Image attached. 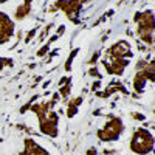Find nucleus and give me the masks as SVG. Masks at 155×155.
Masks as SVG:
<instances>
[{"label":"nucleus","mask_w":155,"mask_h":155,"mask_svg":"<svg viewBox=\"0 0 155 155\" xmlns=\"http://www.w3.org/2000/svg\"><path fill=\"white\" fill-rule=\"evenodd\" d=\"M155 79V62L150 61L149 64L146 61H140L135 68V76H134V90L137 93H143L147 81L153 82Z\"/></svg>","instance_id":"5"},{"label":"nucleus","mask_w":155,"mask_h":155,"mask_svg":"<svg viewBox=\"0 0 155 155\" xmlns=\"http://www.w3.org/2000/svg\"><path fill=\"white\" fill-rule=\"evenodd\" d=\"M16 31V25L8 14H5L3 11H0V45L8 44Z\"/></svg>","instance_id":"8"},{"label":"nucleus","mask_w":155,"mask_h":155,"mask_svg":"<svg viewBox=\"0 0 155 155\" xmlns=\"http://www.w3.org/2000/svg\"><path fill=\"white\" fill-rule=\"evenodd\" d=\"M82 6H84L82 0H56L54 2V8L64 11L68 20L74 23H78V16H79Z\"/></svg>","instance_id":"7"},{"label":"nucleus","mask_w":155,"mask_h":155,"mask_svg":"<svg viewBox=\"0 0 155 155\" xmlns=\"http://www.w3.org/2000/svg\"><path fill=\"white\" fill-rule=\"evenodd\" d=\"M59 98V93H54L53 98L45 102H36L31 106V112L39 120V129L47 137L56 138L59 134V115L54 112L56 101Z\"/></svg>","instance_id":"1"},{"label":"nucleus","mask_w":155,"mask_h":155,"mask_svg":"<svg viewBox=\"0 0 155 155\" xmlns=\"http://www.w3.org/2000/svg\"><path fill=\"white\" fill-rule=\"evenodd\" d=\"M82 101H84L82 96H78V98H73L71 101H68V106H67V116L68 118H73V116L78 113V109H79Z\"/></svg>","instance_id":"11"},{"label":"nucleus","mask_w":155,"mask_h":155,"mask_svg":"<svg viewBox=\"0 0 155 155\" xmlns=\"http://www.w3.org/2000/svg\"><path fill=\"white\" fill-rule=\"evenodd\" d=\"M6 2H9V0H0V5H3V3H6Z\"/></svg>","instance_id":"16"},{"label":"nucleus","mask_w":155,"mask_h":155,"mask_svg":"<svg viewBox=\"0 0 155 155\" xmlns=\"http://www.w3.org/2000/svg\"><path fill=\"white\" fill-rule=\"evenodd\" d=\"M82 2H84V5H85V3H87V2H90V0H82Z\"/></svg>","instance_id":"17"},{"label":"nucleus","mask_w":155,"mask_h":155,"mask_svg":"<svg viewBox=\"0 0 155 155\" xmlns=\"http://www.w3.org/2000/svg\"><path fill=\"white\" fill-rule=\"evenodd\" d=\"M31 3H33V0H23V3H20L16 8L14 19L16 20H23L25 17H27L30 12H31Z\"/></svg>","instance_id":"10"},{"label":"nucleus","mask_w":155,"mask_h":155,"mask_svg":"<svg viewBox=\"0 0 155 155\" xmlns=\"http://www.w3.org/2000/svg\"><path fill=\"white\" fill-rule=\"evenodd\" d=\"M12 64H14V61L12 59H8V58H0V70L5 68V67H12Z\"/></svg>","instance_id":"13"},{"label":"nucleus","mask_w":155,"mask_h":155,"mask_svg":"<svg viewBox=\"0 0 155 155\" xmlns=\"http://www.w3.org/2000/svg\"><path fill=\"white\" fill-rule=\"evenodd\" d=\"M123 132H124V123L121 121V118L112 116V118L96 132V135L101 141L106 143V141H116L123 135Z\"/></svg>","instance_id":"6"},{"label":"nucleus","mask_w":155,"mask_h":155,"mask_svg":"<svg viewBox=\"0 0 155 155\" xmlns=\"http://www.w3.org/2000/svg\"><path fill=\"white\" fill-rule=\"evenodd\" d=\"M34 34H36V28H34V30H31V31L28 33V36H27V37H25V42H27V44H28V42L31 41V37H33Z\"/></svg>","instance_id":"14"},{"label":"nucleus","mask_w":155,"mask_h":155,"mask_svg":"<svg viewBox=\"0 0 155 155\" xmlns=\"http://www.w3.org/2000/svg\"><path fill=\"white\" fill-rule=\"evenodd\" d=\"M19 155H50V152L33 138L23 140V149Z\"/></svg>","instance_id":"9"},{"label":"nucleus","mask_w":155,"mask_h":155,"mask_svg":"<svg viewBox=\"0 0 155 155\" xmlns=\"http://www.w3.org/2000/svg\"><path fill=\"white\" fill-rule=\"evenodd\" d=\"M138 37L147 45H153V11H141L134 16Z\"/></svg>","instance_id":"3"},{"label":"nucleus","mask_w":155,"mask_h":155,"mask_svg":"<svg viewBox=\"0 0 155 155\" xmlns=\"http://www.w3.org/2000/svg\"><path fill=\"white\" fill-rule=\"evenodd\" d=\"M132 58H134V53H132L130 44L121 39V41L115 42L106 51V58L102 59V65H104L109 74L121 76Z\"/></svg>","instance_id":"2"},{"label":"nucleus","mask_w":155,"mask_h":155,"mask_svg":"<svg viewBox=\"0 0 155 155\" xmlns=\"http://www.w3.org/2000/svg\"><path fill=\"white\" fill-rule=\"evenodd\" d=\"M132 116L137 120H146V116H141V113H132Z\"/></svg>","instance_id":"15"},{"label":"nucleus","mask_w":155,"mask_h":155,"mask_svg":"<svg viewBox=\"0 0 155 155\" xmlns=\"http://www.w3.org/2000/svg\"><path fill=\"white\" fill-rule=\"evenodd\" d=\"M129 147H130V150L137 155H149L153 150V135H152V132L144 129V127H138L132 134Z\"/></svg>","instance_id":"4"},{"label":"nucleus","mask_w":155,"mask_h":155,"mask_svg":"<svg viewBox=\"0 0 155 155\" xmlns=\"http://www.w3.org/2000/svg\"><path fill=\"white\" fill-rule=\"evenodd\" d=\"M78 51H79V48L73 50L71 54L68 56V59H67V62H65V71H70V70H71V62H73V59L76 58V53H78Z\"/></svg>","instance_id":"12"}]
</instances>
